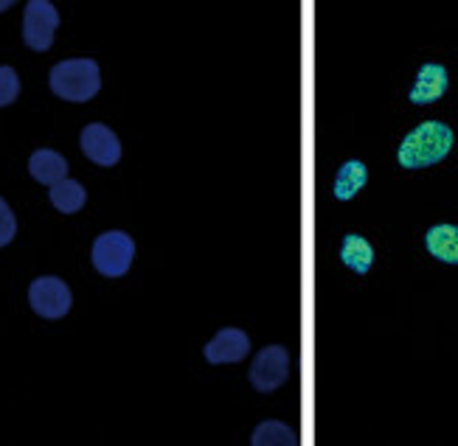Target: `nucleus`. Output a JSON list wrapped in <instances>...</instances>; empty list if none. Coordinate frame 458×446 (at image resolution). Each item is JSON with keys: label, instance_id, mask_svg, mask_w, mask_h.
I'll list each match as a JSON object with an SVG mask.
<instances>
[{"label": "nucleus", "instance_id": "12", "mask_svg": "<svg viewBox=\"0 0 458 446\" xmlns=\"http://www.w3.org/2000/svg\"><path fill=\"white\" fill-rule=\"evenodd\" d=\"M341 261L349 270H354L357 275H366L371 270V265H374V248L363 236L349 233L344 239V245H341Z\"/></svg>", "mask_w": 458, "mask_h": 446}, {"label": "nucleus", "instance_id": "16", "mask_svg": "<svg viewBox=\"0 0 458 446\" xmlns=\"http://www.w3.org/2000/svg\"><path fill=\"white\" fill-rule=\"evenodd\" d=\"M17 96H20V79H17L14 68L0 65V107L12 105Z\"/></svg>", "mask_w": 458, "mask_h": 446}, {"label": "nucleus", "instance_id": "18", "mask_svg": "<svg viewBox=\"0 0 458 446\" xmlns=\"http://www.w3.org/2000/svg\"><path fill=\"white\" fill-rule=\"evenodd\" d=\"M14 6V0H0V12H6V9H12Z\"/></svg>", "mask_w": 458, "mask_h": 446}, {"label": "nucleus", "instance_id": "13", "mask_svg": "<svg viewBox=\"0 0 458 446\" xmlns=\"http://www.w3.org/2000/svg\"><path fill=\"white\" fill-rule=\"evenodd\" d=\"M366 180H369V169L360 164V160H349V164H344L335 177V197L341 202L354 199L357 191L366 186Z\"/></svg>", "mask_w": 458, "mask_h": 446}, {"label": "nucleus", "instance_id": "7", "mask_svg": "<svg viewBox=\"0 0 458 446\" xmlns=\"http://www.w3.org/2000/svg\"><path fill=\"white\" fill-rule=\"evenodd\" d=\"M79 140H82V152L96 166H115L122 160V144H118L115 132L105 124H88Z\"/></svg>", "mask_w": 458, "mask_h": 446}, {"label": "nucleus", "instance_id": "9", "mask_svg": "<svg viewBox=\"0 0 458 446\" xmlns=\"http://www.w3.org/2000/svg\"><path fill=\"white\" fill-rule=\"evenodd\" d=\"M447 85H450L447 68L428 63L420 68V76H416V85L411 90V101L413 105H433V101H439L447 93Z\"/></svg>", "mask_w": 458, "mask_h": 446}, {"label": "nucleus", "instance_id": "11", "mask_svg": "<svg viewBox=\"0 0 458 446\" xmlns=\"http://www.w3.org/2000/svg\"><path fill=\"white\" fill-rule=\"evenodd\" d=\"M425 245L433 258L458 265V225H433L425 236Z\"/></svg>", "mask_w": 458, "mask_h": 446}, {"label": "nucleus", "instance_id": "14", "mask_svg": "<svg viewBox=\"0 0 458 446\" xmlns=\"http://www.w3.org/2000/svg\"><path fill=\"white\" fill-rule=\"evenodd\" d=\"M88 202V191L79 186L76 180H59L56 186H51V206L59 214H76L82 211V206Z\"/></svg>", "mask_w": 458, "mask_h": 446}, {"label": "nucleus", "instance_id": "6", "mask_svg": "<svg viewBox=\"0 0 458 446\" xmlns=\"http://www.w3.org/2000/svg\"><path fill=\"white\" fill-rule=\"evenodd\" d=\"M59 26V12L48 0H31L23 14V39L31 51H48L54 43V31Z\"/></svg>", "mask_w": 458, "mask_h": 446}, {"label": "nucleus", "instance_id": "2", "mask_svg": "<svg viewBox=\"0 0 458 446\" xmlns=\"http://www.w3.org/2000/svg\"><path fill=\"white\" fill-rule=\"evenodd\" d=\"M98 88L102 76L93 59H65L51 68V90L65 101H90Z\"/></svg>", "mask_w": 458, "mask_h": 446}, {"label": "nucleus", "instance_id": "3", "mask_svg": "<svg viewBox=\"0 0 458 446\" xmlns=\"http://www.w3.org/2000/svg\"><path fill=\"white\" fill-rule=\"evenodd\" d=\"M132 256L135 241L122 231H107L93 241V267L107 278L124 275L132 265Z\"/></svg>", "mask_w": 458, "mask_h": 446}, {"label": "nucleus", "instance_id": "4", "mask_svg": "<svg viewBox=\"0 0 458 446\" xmlns=\"http://www.w3.org/2000/svg\"><path fill=\"white\" fill-rule=\"evenodd\" d=\"M29 303H31V309L39 317L59 320V317H65L71 312L73 298H71V290H68V283L63 278L43 275L29 287Z\"/></svg>", "mask_w": 458, "mask_h": 446}, {"label": "nucleus", "instance_id": "8", "mask_svg": "<svg viewBox=\"0 0 458 446\" xmlns=\"http://www.w3.org/2000/svg\"><path fill=\"white\" fill-rule=\"evenodd\" d=\"M250 351V337L242 329H223L206 346V359L211 365H228L242 362Z\"/></svg>", "mask_w": 458, "mask_h": 446}, {"label": "nucleus", "instance_id": "17", "mask_svg": "<svg viewBox=\"0 0 458 446\" xmlns=\"http://www.w3.org/2000/svg\"><path fill=\"white\" fill-rule=\"evenodd\" d=\"M14 233H17V219L12 214V208L6 206V199L0 197V248H6L14 239Z\"/></svg>", "mask_w": 458, "mask_h": 446}, {"label": "nucleus", "instance_id": "5", "mask_svg": "<svg viewBox=\"0 0 458 446\" xmlns=\"http://www.w3.org/2000/svg\"><path fill=\"white\" fill-rule=\"evenodd\" d=\"M290 374V354L284 346H267L256 354L250 365V384L259 393H273L287 382Z\"/></svg>", "mask_w": 458, "mask_h": 446}, {"label": "nucleus", "instance_id": "1", "mask_svg": "<svg viewBox=\"0 0 458 446\" xmlns=\"http://www.w3.org/2000/svg\"><path fill=\"white\" fill-rule=\"evenodd\" d=\"M453 149V130L442 121H425L416 130H411L400 147V166L405 169H425L433 164H442Z\"/></svg>", "mask_w": 458, "mask_h": 446}, {"label": "nucleus", "instance_id": "15", "mask_svg": "<svg viewBox=\"0 0 458 446\" xmlns=\"http://www.w3.org/2000/svg\"><path fill=\"white\" fill-rule=\"evenodd\" d=\"M250 443L253 446H295L298 435L287 427L284 421H262L253 430Z\"/></svg>", "mask_w": 458, "mask_h": 446}, {"label": "nucleus", "instance_id": "10", "mask_svg": "<svg viewBox=\"0 0 458 446\" xmlns=\"http://www.w3.org/2000/svg\"><path fill=\"white\" fill-rule=\"evenodd\" d=\"M29 172L37 182H43V186L51 189L59 180L68 177V160L54 149H37L29 157Z\"/></svg>", "mask_w": 458, "mask_h": 446}]
</instances>
